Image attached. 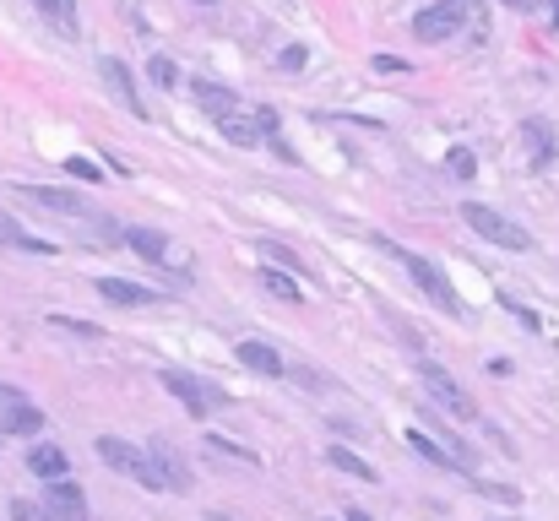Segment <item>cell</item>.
I'll use <instances>...</instances> for the list:
<instances>
[{"mask_svg":"<svg viewBox=\"0 0 559 521\" xmlns=\"http://www.w3.org/2000/svg\"><path fill=\"white\" fill-rule=\"evenodd\" d=\"M462 223H467L478 239H489V245H500V250H511V256H527V250H533V234H527L522 223H511L506 212L484 207V201H467V207H462Z\"/></svg>","mask_w":559,"mask_h":521,"instance_id":"cell-1","label":"cell"},{"mask_svg":"<svg viewBox=\"0 0 559 521\" xmlns=\"http://www.w3.org/2000/svg\"><path fill=\"white\" fill-rule=\"evenodd\" d=\"M381 250H391V256H397V261L413 272V283H419V288H424V294H429V299L446 310V315H462V299L451 294V277H446L435 261H424L419 250H402V245H391V239H381Z\"/></svg>","mask_w":559,"mask_h":521,"instance_id":"cell-2","label":"cell"},{"mask_svg":"<svg viewBox=\"0 0 559 521\" xmlns=\"http://www.w3.org/2000/svg\"><path fill=\"white\" fill-rule=\"evenodd\" d=\"M98 457H103L114 473L136 478L141 489H163V473H158V468H152V457H147V451H136L130 440H114V435H103V440H98Z\"/></svg>","mask_w":559,"mask_h":521,"instance_id":"cell-3","label":"cell"},{"mask_svg":"<svg viewBox=\"0 0 559 521\" xmlns=\"http://www.w3.org/2000/svg\"><path fill=\"white\" fill-rule=\"evenodd\" d=\"M419 381H424V391H429L435 402H446L457 419H478V402H473V397L457 386V375H451V370H440L435 359H419Z\"/></svg>","mask_w":559,"mask_h":521,"instance_id":"cell-4","label":"cell"},{"mask_svg":"<svg viewBox=\"0 0 559 521\" xmlns=\"http://www.w3.org/2000/svg\"><path fill=\"white\" fill-rule=\"evenodd\" d=\"M158 381L196 413V419H207L212 408H223L228 402V391H217V386H207V381H196V375H185V370H158Z\"/></svg>","mask_w":559,"mask_h":521,"instance_id":"cell-5","label":"cell"},{"mask_svg":"<svg viewBox=\"0 0 559 521\" xmlns=\"http://www.w3.org/2000/svg\"><path fill=\"white\" fill-rule=\"evenodd\" d=\"M120 239H125V250H136L147 266H174V272H190V261H185V256H174V245H169L158 228H120Z\"/></svg>","mask_w":559,"mask_h":521,"instance_id":"cell-6","label":"cell"},{"mask_svg":"<svg viewBox=\"0 0 559 521\" xmlns=\"http://www.w3.org/2000/svg\"><path fill=\"white\" fill-rule=\"evenodd\" d=\"M462 0H440V5H429V11H419L413 16V33H419V43H446L451 33H462Z\"/></svg>","mask_w":559,"mask_h":521,"instance_id":"cell-7","label":"cell"},{"mask_svg":"<svg viewBox=\"0 0 559 521\" xmlns=\"http://www.w3.org/2000/svg\"><path fill=\"white\" fill-rule=\"evenodd\" d=\"M16 196H22V201H33V207H43V212H54V217H87V201H82L76 190H54V185H16Z\"/></svg>","mask_w":559,"mask_h":521,"instance_id":"cell-8","label":"cell"},{"mask_svg":"<svg viewBox=\"0 0 559 521\" xmlns=\"http://www.w3.org/2000/svg\"><path fill=\"white\" fill-rule=\"evenodd\" d=\"M43 511H49L54 521H87V495H82V484L54 478L49 495H43Z\"/></svg>","mask_w":559,"mask_h":521,"instance_id":"cell-9","label":"cell"},{"mask_svg":"<svg viewBox=\"0 0 559 521\" xmlns=\"http://www.w3.org/2000/svg\"><path fill=\"white\" fill-rule=\"evenodd\" d=\"M98 71H103V82H109V92L136 114V120H147V103H141V92H136V82H130V71H125V60H114V54H103L98 60Z\"/></svg>","mask_w":559,"mask_h":521,"instance_id":"cell-10","label":"cell"},{"mask_svg":"<svg viewBox=\"0 0 559 521\" xmlns=\"http://www.w3.org/2000/svg\"><path fill=\"white\" fill-rule=\"evenodd\" d=\"M234 359H239L245 370L266 375V381H283V375H288V359H283L277 348H266V343H250V337H245V343L234 348Z\"/></svg>","mask_w":559,"mask_h":521,"instance_id":"cell-11","label":"cell"},{"mask_svg":"<svg viewBox=\"0 0 559 521\" xmlns=\"http://www.w3.org/2000/svg\"><path fill=\"white\" fill-rule=\"evenodd\" d=\"M190 98H196L212 120H228V114H239V109H245V103H239V92H228V87H217V82H201V76L190 82Z\"/></svg>","mask_w":559,"mask_h":521,"instance_id":"cell-12","label":"cell"},{"mask_svg":"<svg viewBox=\"0 0 559 521\" xmlns=\"http://www.w3.org/2000/svg\"><path fill=\"white\" fill-rule=\"evenodd\" d=\"M98 299H103V304H120V310L158 304V294H152V288H141V283H125V277H98Z\"/></svg>","mask_w":559,"mask_h":521,"instance_id":"cell-13","label":"cell"},{"mask_svg":"<svg viewBox=\"0 0 559 521\" xmlns=\"http://www.w3.org/2000/svg\"><path fill=\"white\" fill-rule=\"evenodd\" d=\"M27 473L43 478V484H54V478L71 473V457H65L60 446H33V451H27Z\"/></svg>","mask_w":559,"mask_h":521,"instance_id":"cell-14","label":"cell"},{"mask_svg":"<svg viewBox=\"0 0 559 521\" xmlns=\"http://www.w3.org/2000/svg\"><path fill=\"white\" fill-rule=\"evenodd\" d=\"M522 141H527V163H533V169H549V163H554V130H549V125H544V120H527V125H522Z\"/></svg>","mask_w":559,"mask_h":521,"instance_id":"cell-15","label":"cell"},{"mask_svg":"<svg viewBox=\"0 0 559 521\" xmlns=\"http://www.w3.org/2000/svg\"><path fill=\"white\" fill-rule=\"evenodd\" d=\"M43 429V413L33 408V402H11V408H0V435H38Z\"/></svg>","mask_w":559,"mask_h":521,"instance_id":"cell-16","label":"cell"},{"mask_svg":"<svg viewBox=\"0 0 559 521\" xmlns=\"http://www.w3.org/2000/svg\"><path fill=\"white\" fill-rule=\"evenodd\" d=\"M408 446H413V451H419V457H424L429 468H446V473H462V468H457V457H451L446 446H435V440H429V435H424L419 424L408 429Z\"/></svg>","mask_w":559,"mask_h":521,"instance_id":"cell-17","label":"cell"},{"mask_svg":"<svg viewBox=\"0 0 559 521\" xmlns=\"http://www.w3.org/2000/svg\"><path fill=\"white\" fill-rule=\"evenodd\" d=\"M326 462H332L337 473H348V478H359V484H375V478H381V473H375V468L364 462V457H353L348 446H332V451H326Z\"/></svg>","mask_w":559,"mask_h":521,"instance_id":"cell-18","label":"cell"},{"mask_svg":"<svg viewBox=\"0 0 559 521\" xmlns=\"http://www.w3.org/2000/svg\"><path fill=\"white\" fill-rule=\"evenodd\" d=\"M217 130H223L234 147H255V141H261V130H255V120H250L245 109H239V114H228V120H217Z\"/></svg>","mask_w":559,"mask_h":521,"instance_id":"cell-19","label":"cell"},{"mask_svg":"<svg viewBox=\"0 0 559 521\" xmlns=\"http://www.w3.org/2000/svg\"><path fill=\"white\" fill-rule=\"evenodd\" d=\"M49 326L65 332V337H82V343H103V326H98V321H82V315H49Z\"/></svg>","mask_w":559,"mask_h":521,"instance_id":"cell-20","label":"cell"},{"mask_svg":"<svg viewBox=\"0 0 559 521\" xmlns=\"http://www.w3.org/2000/svg\"><path fill=\"white\" fill-rule=\"evenodd\" d=\"M33 5L43 11V22H49V27L76 33V0H33Z\"/></svg>","mask_w":559,"mask_h":521,"instance_id":"cell-21","label":"cell"},{"mask_svg":"<svg viewBox=\"0 0 559 521\" xmlns=\"http://www.w3.org/2000/svg\"><path fill=\"white\" fill-rule=\"evenodd\" d=\"M255 283H261V288H266L272 299H288V304H294V299H304V294H299V283H294L288 272H277V266H266V272H261Z\"/></svg>","mask_w":559,"mask_h":521,"instance_id":"cell-22","label":"cell"},{"mask_svg":"<svg viewBox=\"0 0 559 521\" xmlns=\"http://www.w3.org/2000/svg\"><path fill=\"white\" fill-rule=\"evenodd\" d=\"M255 250H261V256H272V261H277V272L288 266V277H299V272H304V256H299V250H288V245H277V239H261Z\"/></svg>","mask_w":559,"mask_h":521,"instance_id":"cell-23","label":"cell"},{"mask_svg":"<svg viewBox=\"0 0 559 521\" xmlns=\"http://www.w3.org/2000/svg\"><path fill=\"white\" fill-rule=\"evenodd\" d=\"M207 451H217V457H228V462L255 468V451H245V446H234V440H223V435H207Z\"/></svg>","mask_w":559,"mask_h":521,"instance_id":"cell-24","label":"cell"},{"mask_svg":"<svg viewBox=\"0 0 559 521\" xmlns=\"http://www.w3.org/2000/svg\"><path fill=\"white\" fill-rule=\"evenodd\" d=\"M446 169H451L457 179H473V174H478V158H473L467 147H451V152H446Z\"/></svg>","mask_w":559,"mask_h":521,"instance_id":"cell-25","label":"cell"},{"mask_svg":"<svg viewBox=\"0 0 559 521\" xmlns=\"http://www.w3.org/2000/svg\"><path fill=\"white\" fill-rule=\"evenodd\" d=\"M147 76H152L158 87H174V82H179V71H174V60H163V54H152V60H147Z\"/></svg>","mask_w":559,"mask_h":521,"instance_id":"cell-26","label":"cell"},{"mask_svg":"<svg viewBox=\"0 0 559 521\" xmlns=\"http://www.w3.org/2000/svg\"><path fill=\"white\" fill-rule=\"evenodd\" d=\"M65 174H76V179H87V185H98V179H103V169H98L92 158H65Z\"/></svg>","mask_w":559,"mask_h":521,"instance_id":"cell-27","label":"cell"},{"mask_svg":"<svg viewBox=\"0 0 559 521\" xmlns=\"http://www.w3.org/2000/svg\"><path fill=\"white\" fill-rule=\"evenodd\" d=\"M478 495H489V500H500V506H522V489H511V484H484V478H478Z\"/></svg>","mask_w":559,"mask_h":521,"instance_id":"cell-28","label":"cell"},{"mask_svg":"<svg viewBox=\"0 0 559 521\" xmlns=\"http://www.w3.org/2000/svg\"><path fill=\"white\" fill-rule=\"evenodd\" d=\"M11 521H54L43 506H33V500H11Z\"/></svg>","mask_w":559,"mask_h":521,"instance_id":"cell-29","label":"cell"},{"mask_svg":"<svg viewBox=\"0 0 559 521\" xmlns=\"http://www.w3.org/2000/svg\"><path fill=\"white\" fill-rule=\"evenodd\" d=\"M277 65H283V71H299V65H304V49H299V43H288V49L277 54Z\"/></svg>","mask_w":559,"mask_h":521,"instance_id":"cell-30","label":"cell"},{"mask_svg":"<svg viewBox=\"0 0 559 521\" xmlns=\"http://www.w3.org/2000/svg\"><path fill=\"white\" fill-rule=\"evenodd\" d=\"M375 71H408V60H397V54H375Z\"/></svg>","mask_w":559,"mask_h":521,"instance_id":"cell-31","label":"cell"},{"mask_svg":"<svg viewBox=\"0 0 559 521\" xmlns=\"http://www.w3.org/2000/svg\"><path fill=\"white\" fill-rule=\"evenodd\" d=\"M11 402H27V397H22L16 386H5V381H0V408H11Z\"/></svg>","mask_w":559,"mask_h":521,"instance_id":"cell-32","label":"cell"},{"mask_svg":"<svg viewBox=\"0 0 559 521\" xmlns=\"http://www.w3.org/2000/svg\"><path fill=\"white\" fill-rule=\"evenodd\" d=\"M348 521H370V511H348Z\"/></svg>","mask_w":559,"mask_h":521,"instance_id":"cell-33","label":"cell"},{"mask_svg":"<svg viewBox=\"0 0 559 521\" xmlns=\"http://www.w3.org/2000/svg\"><path fill=\"white\" fill-rule=\"evenodd\" d=\"M554 33H559V5H554Z\"/></svg>","mask_w":559,"mask_h":521,"instance_id":"cell-34","label":"cell"},{"mask_svg":"<svg viewBox=\"0 0 559 521\" xmlns=\"http://www.w3.org/2000/svg\"><path fill=\"white\" fill-rule=\"evenodd\" d=\"M201 5H212V0H201Z\"/></svg>","mask_w":559,"mask_h":521,"instance_id":"cell-35","label":"cell"},{"mask_svg":"<svg viewBox=\"0 0 559 521\" xmlns=\"http://www.w3.org/2000/svg\"><path fill=\"white\" fill-rule=\"evenodd\" d=\"M554 5H559V0H554Z\"/></svg>","mask_w":559,"mask_h":521,"instance_id":"cell-36","label":"cell"}]
</instances>
